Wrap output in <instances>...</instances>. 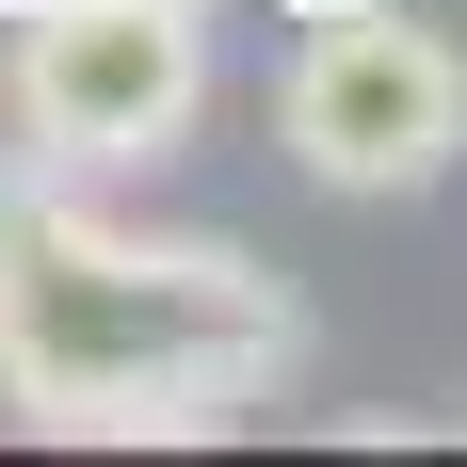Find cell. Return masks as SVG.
Listing matches in <instances>:
<instances>
[{
	"instance_id": "1",
	"label": "cell",
	"mask_w": 467,
	"mask_h": 467,
	"mask_svg": "<svg viewBox=\"0 0 467 467\" xmlns=\"http://www.w3.org/2000/svg\"><path fill=\"white\" fill-rule=\"evenodd\" d=\"M306 306L210 226H130L97 178L0 161V387L33 435H226L258 387H290Z\"/></svg>"
},
{
	"instance_id": "2",
	"label": "cell",
	"mask_w": 467,
	"mask_h": 467,
	"mask_svg": "<svg viewBox=\"0 0 467 467\" xmlns=\"http://www.w3.org/2000/svg\"><path fill=\"white\" fill-rule=\"evenodd\" d=\"M16 48V161L48 178H161L210 130V0H0Z\"/></svg>"
},
{
	"instance_id": "3",
	"label": "cell",
	"mask_w": 467,
	"mask_h": 467,
	"mask_svg": "<svg viewBox=\"0 0 467 467\" xmlns=\"http://www.w3.org/2000/svg\"><path fill=\"white\" fill-rule=\"evenodd\" d=\"M275 145H290V178L355 193V210L435 193L467 161V48L420 33L403 0L306 16V48H290V81H275Z\"/></svg>"
},
{
	"instance_id": "4",
	"label": "cell",
	"mask_w": 467,
	"mask_h": 467,
	"mask_svg": "<svg viewBox=\"0 0 467 467\" xmlns=\"http://www.w3.org/2000/svg\"><path fill=\"white\" fill-rule=\"evenodd\" d=\"M275 16H355V0H275Z\"/></svg>"
}]
</instances>
